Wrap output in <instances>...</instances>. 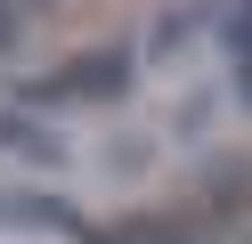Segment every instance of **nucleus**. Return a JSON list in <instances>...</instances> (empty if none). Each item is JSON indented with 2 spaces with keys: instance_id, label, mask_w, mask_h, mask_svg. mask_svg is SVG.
Masks as SVG:
<instances>
[{
  "instance_id": "nucleus-3",
  "label": "nucleus",
  "mask_w": 252,
  "mask_h": 244,
  "mask_svg": "<svg viewBox=\"0 0 252 244\" xmlns=\"http://www.w3.org/2000/svg\"><path fill=\"white\" fill-rule=\"evenodd\" d=\"M228 57H236V90L252 98V0L228 16Z\"/></svg>"
},
{
  "instance_id": "nucleus-4",
  "label": "nucleus",
  "mask_w": 252,
  "mask_h": 244,
  "mask_svg": "<svg viewBox=\"0 0 252 244\" xmlns=\"http://www.w3.org/2000/svg\"><path fill=\"white\" fill-rule=\"evenodd\" d=\"M122 244H195V228L187 220H138V228H122Z\"/></svg>"
},
{
  "instance_id": "nucleus-1",
  "label": "nucleus",
  "mask_w": 252,
  "mask_h": 244,
  "mask_svg": "<svg viewBox=\"0 0 252 244\" xmlns=\"http://www.w3.org/2000/svg\"><path fill=\"white\" fill-rule=\"evenodd\" d=\"M122 73H130L122 57H90V65H65V73L33 81V98H114V90H122Z\"/></svg>"
},
{
  "instance_id": "nucleus-2",
  "label": "nucleus",
  "mask_w": 252,
  "mask_h": 244,
  "mask_svg": "<svg viewBox=\"0 0 252 244\" xmlns=\"http://www.w3.org/2000/svg\"><path fill=\"white\" fill-rule=\"evenodd\" d=\"M212 204L236 211V220H252V163H220L212 171Z\"/></svg>"
}]
</instances>
